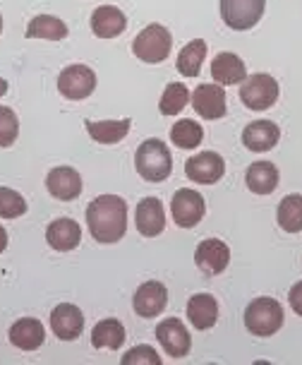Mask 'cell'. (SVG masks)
I'll return each mask as SVG.
<instances>
[{"label": "cell", "mask_w": 302, "mask_h": 365, "mask_svg": "<svg viewBox=\"0 0 302 365\" xmlns=\"http://www.w3.org/2000/svg\"><path fill=\"white\" fill-rule=\"evenodd\" d=\"M46 187L61 202H72L82 195V175L72 166H58L46 175Z\"/></svg>", "instance_id": "15"}, {"label": "cell", "mask_w": 302, "mask_h": 365, "mask_svg": "<svg viewBox=\"0 0 302 365\" xmlns=\"http://www.w3.org/2000/svg\"><path fill=\"white\" fill-rule=\"evenodd\" d=\"M187 317L189 324L202 331L212 329L219 319V301L212 296V293H197L187 301Z\"/></svg>", "instance_id": "21"}, {"label": "cell", "mask_w": 302, "mask_h": 365, "mask_svg": "<svg viewBox=\"0 0 302 365\" xmlns=\"http://www.w3.org/2000/svg\"><path fill=\"white\" fill-rule=\"evenodd\" d=\"M278 82L271 75L257 73L252 77H245L240 82V101L245 103L249 110H266L278 101Z\"/></svg>", "instance_id": "5"}, {"label": "cell", "mask_w": 302, "mask_h": 365, "mask_svg": "<svg viewBox=\"0 0 302 365\" xmlns=\"http://www.w3.org/2000/svg\"><path fill=\"white\" fill-rule=\"evenodd\" d=\"M166 303H168V289L163 286L161 282H147L137 289L135 298H132V305H135V312L140 317H156L166 310Z\"/></svg>", "instance_id": "16"}, {"label": "cell", "mask_w": 302, "mask_h": 365, "mask_svg": "<svg viewBox=\"0 0 302 365\" xmlns=\"http://www.w3.org/2000/svg\"><path fill=\"white\" fill-rule=\"evenodd\" d=\"M29 38H46V41H61L68 36V24L53 15H36L27 24Z\"/></svg>", "instance_id": "26"}, {"label": "cell", "mask_w": 302, "mask_h": 365, "mask_svg": "<svg viewBox=\"0 0 302 365\" xmlns=\"http://www.w3.org/2000/svg\"><path fill=\"white\" fill-rule=\"evenodd\" d=\"M19 135V120L15 110L0 106V147H12Z\"/></svg>", "instance_id": "32"}, {"label": "cell", "mask_w": 302, "mask_h": 365, "mask_svg": "<svg viewBox=\"0 0 302 365\" xmlns=\"http://www.w3.org/2000/svg\"><path fill=\"white\" fill-rule=\"evenodd\" d=\"M135 224L137 231L144 238H156L161 236V231L166 228V210L159 197H144L140 200L135 210Z\"/></svg>", "instance_id": "14"}, {"label": "cell", "mask_w": 302, "mask_h": 365, "mask_svg": "<svg viewBox=\"0 0 302 365\" xmlns=\"http://www.w3.org/2000/svg\"><path fill=\"white\" fill-rule=\"evenodd\" d=\"M5 91H8V82L0 77V96H5Z\"/></svg>", "instance_id": "36"}, {"label": "cell", "mask_w": 302, "mask_h": 365, "mask_svg": "<svg viewBox=\"0 0 302 365\" xmlns=\"http://www.w3.org/2000/svg\"><path fill=\"white\" fill-rule=\"evenodd\" d=\"M189 99H192L197 115H202L207 120H219L228 110L226 91H223L221 84H199Z\"/></svg>", "instance_id": "11"}, {"label": "cell", "mask_w": 302, "mask_h": 365, "mask_svg": "<svg viewBox=\"0 0 302 365\" xmlns=\"http://www.w3.org/2000/svg\"><path fill=\"white\" fill-rule=\"evenodd\" d=\"M276 221L286 233H300L302 231V195H288L281 200Z\"/></svg>", "instance_id": "28"}, {"label": "cell", "mask_w": 302, "mask_h": 365, "mask_svg": "<svg viewBox=\"0 0 302 365\" xmlns=\"http://www.w3.org/2000/svg\"><path fill=\"white\" fill-rule=\"evenodd\" d=\"M5 247H8V231H5V228L0 226V252H3Z\"/></svg>", "instance_id": "35"}, {"label": "cell", "mask_w": 302, "mask_h": 365, "mask_svg": "<svg viewBox=\"0 0 302 365\" xmlns=\"http://www.w3.org/2000/svg\"><path fill=\"white\" fill-rule=\"evenodd\" d=\"M204 140V130L197 120L182 118L170 128V142L178 149H197Z\"/></svg>", "instance_id": "29"}, {"label": "cell", "mask_w": 302, "mask_h": 365, "mask_svg": "<svg viewBox=\"0 0 302 365\" xmlns=\"http://www.w3.org/2000/svg\"><path fill=\"white\" fill-rule=\"evenodd\" d=\"M125 27H127V17L120 8L115 5H101V8L94 10L91 15V31L98 36V38H113V36H120Z\"/></svg>", "instance_id": "20"}, {"label": "cell", "mask_w": 302, "mask_h": 365, "mask_svg": "<svg viewBox=\"0 0 302 365\" xmlns=\"http://www.w3.org/2000/svg\"><path fill=\"white\" fill-rule=\"evenodd\" d=\"M212 77L221 87H231V84H240L247 77V68L240 56L235 53H219L212 61Z\"/></svg>", "instance_id": "22"}, {"label": "cell", "mask_w": 302, "mask_h": 365, "mask_svg": "<svg viewBox=\"0 0 302 365\" xmlns=\"http://www.w3.org/2000/svg\"><path fill=\"white\" fill-rule=\"evenodd\" d=\"M96 89V75L89 65H68L58 75V91L70 101H82Z\"/></svg>", "instance_id": "7"}, {"label": "cell", "mask_w": 302, "mask_h": 365, "mask_svg": "<svg viewBox=\"0 0 302 365\" xmlns=\"http://www.w3.org/2000/svg\"><path fill=\"white\" fill-rule=\"evenodd\" d=\"M156 339H159V344L170 358H185L189 354V349H192L189 331L178 317L163 319L159 327H156Z\"/></svg>", "instance_id": "10"}, {"label": "cell", "mask_w": 302, "mask_h": 365, "mask_svg": "<svg viewBox=\"0 0 302 365\" xmlns=\"http://www.w3.org/2000/svg\"><path fill=\"white\" fill-rule=\"evenodd\" d=\"M84 128H87L89 137L98 145H118L127 137L130 128H132V120L130 118H120V120H84Z\"/></svg>", "instance_id": "24"}, {"label": "cell", "mask_w": 302, "mask_h": 365, "mask_svg": "<svg viewBox=\"0 0 302 365\" xmlns=\"http://www.w3.org/2000/svg\"><path fill=\"white\" fill-rule=\"evenodd\" d=\"M123 365H161V356L147 344H142L123 356Z\"/></svg>", "instance_id": "33"}, {"label": "cell", "mask_w": 302, "mask_h": 365, "mask_svg": "<svg viewBox=\"0 0 302 365\" xmlns=\"http://www.w3.org/2000/svg\"><path fill=\"white\" fill-rule=\"evenodd\" d=\"M135 168L147 182H163L173 171V156L163 140H147L135 152Z\"/></svg>", "instance_id": "2"}, {"label": "cell", "mask_w": 302, "mask_h": 365, "mask_svg": "<svg viewBox=\"0 0 302 365\" xmlns=\"http://www.w3.org/2000/svg\"><path fill=\"white\" fill-rule=\"evenodd\" d=\"M27 214V200L12 187H0V217L3 219H19Z\"/></svg>", "instance_id": "31"}, {"label": "cell", "mask_w": 302, "mask_h": 365, "mask_svg": "<svg viewBox=\"0 0 302 365\" xmlns=\"http://www.w3.org/2000/svg\"><path fill=\"white\" fill-rule=\"evenodd\" d=\"M228 262H231V250H228V245L221 238H207L197 245L194 264L204 274H209V277L221 274L228 267Z\"/></svg>", "instance_id": "12"}, {"label": "cell", "mask_w": 302, "mask_h": 365, "mask_svg": "<svg viewBox=\"0 0 302 365\" xmlns=\"http://www.w3.org/2000/svg\"><path fill=\"white\" fill-rule=\"evenodd\" d=\"M288 301H291V308L295 310V315L302 317V282H298L288 293Z\"/></svg>", "instance_id": "34"}, {"label": "cell", "mask_w": 302, "mask_h": 365, "mask_svg": "<svg viewBox=\"0 0 302 365\" xmlns=\"http://www.w3.org/2000/svg\"><path fill=\"white\" fill-rule=\"evenodd\" d=\"M266 0H221V19L235 31L257 27L264 15Z\"/></svg>", "instance_id": "6"}, {"label": "cell", "mask_w": 302, "mask_h": 365, "mask_svg": "<svg viewBox=\"0 0 302 365\" xmlns=\"http://www.w3.org/2000/svg\"><path fill=\"white\" fill-rule=\"evenodd\" d=\"M87 226L96 243L110 245L127 231V202L118 195H101L87 207Z\"/></svg>", "instance_id": "1"}, {"label": "cell", "mask_w": 302, "mask_h": 365, "mask_svg": "<svg viewBox=\"0 0 302 365\" xmlns=\"http://www.w3.org/2000/svg\"><path fill=\"white\" fill-rule=\"evenodd\" d=\"M170 48H173V36H170V31L163 24H149L132 41L135 56L142 63H151V65L166 61L170 56Z\"/></svg>", "instance_id": "4"}, {"label": "cell", "mask_w": 302, "mask_h": 365, "mask_svg": "<svg viewBox=\"0 0 302 365\" xmlns=\"http://www.w3.org/2000/svg\"><path fill=\"white\" fill-rule=\"evenodd\" d=\"M281 128L274 120H254L242 130V145L249 152H269L278 145Z\"/></svg>", "instance_id": "18"}, {"label": "cell", "mask_w": 302, "mask_h": 365, "mask_svg": "<svg viewBox=\"0 0 302 365\" xmlns=\"http://www.w3.org/2000/svg\"><path fill=\"white\" fill-rule=\"evenodd\" d=\"M226 173V161L216 152H202L185 161V175L199 185H214Z\"/></svg>", "instance_id": "9"}, {"label": "cell", "mask_w": 302, "mask_h": 365, "mask_svg": "<svg viewBox=\"0 0 302 365\" xmlns=\"http://www.w3.org/2000/svg\"><path fill=\"white\" fill-rule=\"evenodd\" d=\"M0 31H3V15H0Z\"/></svg>", "instance_id": "37"}, {"label": "cell", "mask_w": 302, "mask_h": 365, "mask_svg": "<svg viewBox=\"0 0 302 365\" xmlns=\"http://www.w3.org/2000/svg\"><path fill=\"white\" fill-rule=\"evenodd\" d=\"M278 168H276L271 161H254V164L247 166L245 173V182L249 187V192L254 195H271L278 185Z\"/></svg>", "instance_id": "23"}, {"label": "cell", "mask_w": 302, "mask_h": 365, "mask_svg": "<svg viewBox=\"0 0 302 365\" xmlns=\"http://www.w3.org/2000/svg\"><path fill=\"white\" fill-rule=\"evenodd\" d=\"M189 103V89L182 82H170L161 94L159 110L163 115H178Z\"/></svg>", "instance_id": "30"}, {"label": "cell", "mask_w": 302, "mask_h": 365, "mask_svg": "<svg viewBox=\"0 0 302 365\" xmlns=\"http://www.w3.org/2000/svg\"><path fill=\"white\" fill-rule=\"evenodd\" d=\"M51 329L61 341H75L82 336L84 329V315L77 305L72 303H61L56 305L51 312Z\"/></svg>", "instance_id": "13"}, {"label": "cell", "mask_w": 302, "mask_h": 365, "mask_svg": "<svg viewBox=\"0 0 302 365\" xmlns=\"http://www.w3.org/2000/svg\"><path fill=\"white\" fill-rule=\"evenodd\" d=\"M207 214V205L204 197H202L197 190H189V187H182L173 195L170 200V217L180 228H194L204 219Z\"/></svg>", "instance_id": "8"}, {"label": "cell", "mask_w": 302, "mask_h": 365, "mask_svg": "<svg viewBox=\"0 0 302 365\" xmlns=\"http://www.w3.org/2000/svg\"><path fill=\"white\" fill-rule=\"evenodd\" d=\"M245 327L254 336H274L283 327V308L271 296L254 298L245 310Z\"/></svg>", "instance_id": "3"}, {"label": "cell", "mask_w": 302, "mask_h": 365, "mask_svg": "<svg viewBox=\"0 0 302 365\" xmlns=\"http://www.w3.org/2000/svg\"><path fill=\"white\" fill-rule=\"evenodd\" d=\"M204 58H207V41L204 38H194L189 41L185 48L180 51L178 56V73L185 75V77H197L204 65Z\"/></svg>", "instance_id": "27"}, {"label": "cell", "mask_w": 302, "mask_h": 365, "mask_svg": "<svg viewBox=\"0 0 302 365\" xmlns=\"http://www.w3.org/2000/svg\"><path fill=\"white\" fill-rule=\"evenodd\" d=\"M8 339L12 346H17L19 351H36L38 346H43L46 341V329L43 324L34 317H22L8 331Z\"/></svg>", "instance_id": "19"}, {"label": "cell", "mask_w": 302, "mask_h": 365, "mask_svg": "<svg viewBox=\"0 0 302 365\" xmlns=\"http://www.w3.org/2000/svg\"><path fill=\"white\" fill-rule=\"evenodd\" d=\"M91 344L96 349H120L125 344V327L120 319H113V317H106L96 324L94 331H91Z\"/></svg>", "instance_id": "25"}, {"label": "cell", "mask_w": 302, "mask_h": 365, "mask_svg": "<svg viewBox=\"0 0 302 365\" xmlns=\"http://www.w3.org/2000/svg\"><path fill=\"white\" fill-rule=\"evenodd\" d=\"M80 240H82V228L75 219H68V217L56 219L46 228V243L58 252L75 250V247L80 245Z\"/></svg>", "instance_id": "17"}]
</instances>
